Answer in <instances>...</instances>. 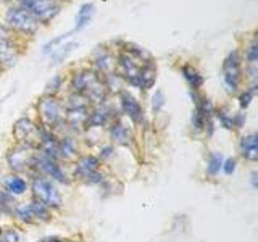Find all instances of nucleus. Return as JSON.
Instances as JSON below:
<instances>
[{
  "instance_id": "f257e3e1",
  "label": "nucleus",
  "mask_w": 258,
  "mask_h": 242,
  "mask_svg": "<svg viewBox=\"0 0 258 242\" xmlns=\"http://www.w3.org/2000/svg\"><path fill=\"white\" fill-rule=\"evenodd\" d=\"M70 87L73 94L86 97L92 105L105 102L108 97V89H107V84H105V78L99 71L91 70V68L76 71L75 75L71 76Z\"/></svg>"
},
{
  "instance_id": "f03ea898",
  "label": "nucleus",
  "mask_w": 258,
  "mask_h": 242,
  "mask_svg": "<svg viewBox=\"0 0 258 242\" xmlns=\"http://www.w3.org/2000/svg\"><path fill=\"white\" fill-rule=\"evenodd\" d=\"M39 174V176H44L47 179H50L52 183H55L56 186H71L73 179L68 173V169L63 166L61 161L55 160L52 157L45 155V153L36 150L34 157H32L31 161V171H29V177Z\"/></svg>"
},
{
  "instance_id": "7ed1b4c3",
  "label": "nucleus",
  "mask_w": 258,
  "mask_h": 242,
  "mask_svg": "<svg viewBox=\"0 0 258 242\" xmlns=\"http://www.w3.org/2000/svg\"><path fill=\"white\" fill-rule=\"evenodd\" d=\"M29 192H31V199L44 204L45 207L50 208L52 212L61 210L64 205L63 194H61L60 188L44 176H39V174L31 176Z\"/></svg>"
},
{
  "instance_id": "20e7f679",
  "label": "nucleus",
  "mask_w": 258,
  "mask_h": 242,
  "mask_svg": "<svg viewBox=\"0 0 258 242\" xmlns=\"http://www.w3.org/2000/svg\"><path fill=\"white\" fill-rule=\"evenodd\" d=\"M37 115L40 123L58 136L61 126H64V105L53 95H44L37 100Z\"/></svg>"
},
{
  "instance_id": "39448f33",
  "label": "nucleus",
  "mask_w": 258,
  "mask_h": 242,
  "mask_svg": "<svg viewBox=\"0 0 258 242\" xmlns=\"http://www.w3.org/2000/svg\"><path fill=\"white\" fill-rule=\"evenodd\" d=\"M8 5L15 8H23L31 13L37 21L48 23L60 13L61 7L55 0H5Z\"/></svg>"
},
{
  "instance_id": "423d86ee",
  "label": "nucleus",
  "mask_w": 258,
  "mask_h": 242,
  "mask_svg": "<svg viewBox=\"0 0 258 242\" xmlns=\"http://www.w3.org/2000/svg\"><path fill=\"white\" fill-rule=\"evenodd\" d=\"M36 147L28 144L15 142L5 153V163L10 173L16 174H29L31 171V161L36 153Z\"/></svg>"
},
{
  "instance_id": "0eeeda50",
  "label": "nucleus",
  "mask_w": 258,
  "mask_h": 242,
  "mask_svg": "<svg viewBox=\"0 0 258 242\" xmlns=\"http://www.w3.org/2000/svg\"><path fill=\"white\" fill-rule=\"evenodd\" d=\"M242 81V67L240 56L237 50L229 52L223 63V84L228 94H237Z\"/></svg>"
},
{
  "instance_id": "6e6552de",
  "label": "nucleus",
  "mask_w": 258,
  "mask_h": 242,
  "mask_svg": "<svg viewBox=\"0 0 258 242\" xmlns=\"http://www.w3.org/2000/svg\"><path fill=\"white\" fill-rule=\"evenodd\" d=\"M5 21L12 29L26 36L36 34V31L39 29V24H40L31 13L23 10V8H15V7H10L7 10Z\"/></svg>"
},
{
  "instance_id": "1a4fd4ad",
  "label": "nucleus",
  "mask_w": 258,
  "mask_h": 242,
  "mask_svg": "<svg viewBox=\"0 0 258 242\" xmlns=\"http://www.w3.org/2000/svg\"><path fill=\"white\" fill-rule=\"evenodd\" d=\"M103 168V163L99 160L97 155H92V153H83L79 155L75 161L71 163V179L73 183H81L84 184V181L87 179L92 173L99 171V169Z\"/></svg>"
},
{
  "instance_id": "9d476101",
  "label": "nucleus",
  "mask_w": 258,
  "mask_h": 242,
  "mask_svg": "<svg viewBox=\"0 0 258 242\" xmlns=\"http://www.w3.org/2000/svg\"><path fill=\"white\" fill-rule=\"evenodd\" d=\"M115 119H118L116 108L105 100V102H100L97 105H92L91 113H89V118H87V123H86V129L108 128Z\"/></svg>"
},
{
  "instance_id": "9b49d317",
  "label": "nucleus",
  "mask_w": 258,
  "mask_h": 242,
  "mask_svg": "<svg viewBox=\"0 0 258 242\" xmlns=\"http://www.w3.org/2000/svg\"><path fill=\"white\" fill-rule=\"evenodd\" d=\"M39 129L40 125L32 121L28 116H23L20 119L15 121V125L12 128V134L15 142L18 144H28L32 147L37 149V141H39Z\"/></svg>"
},
{
  "instance_id": "f8f14e48",
  "label": "nucleus",
  "mask_w": 258,
  "mask_h": 242,
  "mask_svg": "<svg viewBox=\"0 0 258 242\" xmlns=\"http://www.w3.org/2000/svg\"><path fill=\"white\" fill-rule=\"evenodd\" d=\"M119 110L121 113L133 121L134 125H142L145 121V113L141 102L136 99L133 94H129L127 91H119Z\"/></svg>"
},
{
  "instance_id": "ddd939ff",
  "label": "nucleus",
  "mask_w": 258,
  "mask_h": 242,
  "mask_svg": "<svg viewBox=\"0 0 258 242\" xmlns=\"http://www.w3.org/2000/svg\"><path fill=\"white\" fill-rule=\"evenodd\" d=\"M0 189L5 191L7 194H10L12 197L18 199L26 196L29 192V181L23 174L16 173H4L0 174Z\"/></svg>"
},
{
  "instance_id": "4468645a",
  "label": "nucleus",
  "mask_w": 258,
  "mask_h": 242,
  "mask_svg": "<svg viewBox=\"0 0 258 242\" xmlns=\"http://www.w3.org/2000/svg\"><path fill=\"white\" fill-rule=\"evenodd\" d=\"M108 137L110 142L118 147H133L136 142V136L133 133V129L126 126L123 121L115 119L113 123L108 126Z\"/></svg>"
},
{
  "instance_id": "2eb2a0df",
  "label": "nucleus",
  "mask_w": 258,
  "mask_h": 242,
  "mask_svg": "<svg viewBox=\"0 0 258 242\" xmlns=\"http://www.w3.org/2000/svg\"><path fill=\"white\" fill-rule=\"evenodd\" d=\"M81 155L79 144L75 134H63L58 136V160L61 163L71 165Z\"/></svg>"
},
{
  "instance_id": "dca6fc26",
  "label": "nucleus",
  "mask_w": 258,
  "mask_h": 242,
  "mask_svg": "<svg viewBox=\"0 0 258 242\" xmlns=\"http://www.w3.org/2000/svg\"><path fill=\"white\" fill-rule=\"evenodd\" d=\"M155 81H157V65L153 60H149L142 63V67L131 86L141 89V91H149L155 84Z\"/></svg>"
},
{
  "instance_id": "f3484780",
  "label": "nucleus",
  "mask_w": 258,
  "mask_h": 242,
  "mask_svg": "<svg viewBox=\"0 0 258 242\" xmlns=\"http://www.w3.org/2000/svg\"><path fill=\"white\" fill-rule=\"evenodd\" d=\"M258 134L256 133H250L242 136L239 142H237V152L239 155L244 158L245 161H250V163H255L258 160Z\"/></svg>"
},
{
  "instance_id": "a211bd4d",
  "label": "nucleus",
  "mask_w": 258,
  "mask_h": 242,
  "mask_svg": "<svg viewBox=\"0 0 258 242\" xmlns=\"http://www.w3.org/2000/svg\"><path fill=\"white\" fill-rule=\"evenodd\" d=\"M94 13H95V5L94 4H84V5H81V8L78 10V15H76V24H75V28H73L71 31H68V34L73 36V34H76V32L83 31L87 26V24L91 23Z\"/></svg>"
},
{
  "instance_id": "6ab92c4d",
  "label": "nucleus",
  "mask_w": 258,
  "mask_h": 242,
  "mask_svg": "<svg viewBox=\"0 0 258 242\" xmlns=\"http://www.w3.org/2000/svg\"><path fill=\"white\" fill-rule=\"evenodd\" d=\"M223 161H224V155L223 152H218L213 150L208 153L207 161H205V176L208 177H216L218 174L221 173V168H223Z\"/></svg>"
},
{
  "instance_id": "aec40b11",
  "label": "nucleus",
  "mask_w": 258,
  "mask_h": 242,
  "mask_svg": "<svg viewBox=\"0 0 258 242\" xmlns=\"http://www.w3.org/2000/svg\"><path fill=\"white\" fill-rule=\"evenodd\" d=\"M95 65H97V71L100 73L102 76H108L116 73V60L108 52H102L95 56Z\"/></svg>"
},
{
  "instance_id": "412c9836",
  "label": "nucleus",
  "mask_w": 258,
  "mask_h": 242,
  "mask_svg": "<svg viewBox=\"0 0 258 242\" xmlns=\"http://www.w3.org/2000/svg\"><path fill=\"white\" fill-rule=\"evenodd\" d=\"M18 56H16L12 44L8 42V39L4 37L0 39V67L2 68H10L16 63Z\"/></svg>"
},
{
  "instance_id": "4be33fe9",
  "label": "nucleus",
  "mask_w": 258,
  "mask_h": 242,
  "mask_svg": "<svg viewBox=\"0 0 258 242\" xmlns=\"http://www.w3.org/2000/svg\"><path fill=\"white\" fill-rule=\"evenodd\" d=\"M181 73H182V76L185 79V83L189 84L190 91H199V89L204 86V83H205L204 76H202L200 73L196 68H194V67H189V65L182 67L181 68Z\"/></svg>"
},
{
  "instance_id": "5701e85b",
  "label": "nucleus",
  "mask_w": 258,
  "mask_h": 242,
  "mask_svg": "<svg viewBox=\"0 0 258 242\" xmlns=\"http://www.w3.org/2000/svg\"><path fill=\"white\" fill-rule=\"evenodd\" d=\"M213 118L220 121L221 128L228 129V131H234V115L229 111V108H226V107L216 108L213 111Z\"/></svg>"
},
{
  "instance_id": "b1692460",
  "label": "nucleus",
  "mask_w": 258,
  "mask_h": 242,
  "mask_svg": "<svg viewBox=\"0 0 258 242\" xmlns=\"http://www.w3.org/2000/svg\"><path fill=\"white\" fill-rule=\"evenodd\" d=\"M0 242H23V234L18 226L0 228Z\"/></svg>"
},
{
  "instance_id": "393cba45",
  "label": "nucleus",
  "mask_w": 258,
  "mask_h": 242,
  "mask_svg": "<svg viewBox=\"0 0 258 242\" xmlns=\"http://www.w3.org/2000/svg\"><path fill=\"white\" fill-rule=\"evenodd\" d=\"M16 204H18V202H16L15 197H12L10 194H7L5 191L0 189V213L7 215V216H12L13 208Z\"/></svg>"
},
{
  "instance_id": "a878e982",
  "label": "nucleus",
  "mask_w": 258,
  "mask_h": 242,
  "mask_svg": "<svg viewBox=\"0 0 258 242\" xmlns=\"http://www.w3.org/2000/svg\"><path fill=\"white\" fill-rule=\"evenodd\" d=\"M255 92H256V84H252L248 89H245V91L239 95V107H240V110H247L250 105H252V100L255 99Z\"/></svg>"
},
{
  "instance_id": "bb28decb",
  "label": "nucleus",
  "mask_w": 258,
  "mask_h": 242,
  "mask_svg": "<svg viewBox=\"0 0 258 242\" xmlns=\"http://www.w3.org/2000/svg\"><path fill=\"white\" fill-rule=\"evenodd\" d=\"M63 87V78L60 75H55L48 83L45 84V91H44V95H53L56 97V94H58L61 91Z\"/></svg>"
},
{
  "instance_id": "cd10ccee",
  "label": "nucleus",
  "mask_w": 258,
  "mask_h": 242,
  "mask_svg": "<svg viewBox=\"0 0 258 242\" xmlns=\"http://www.w3.org/2000/svg\"><path fill=\"white\" fill-rule=\"evenodd\" d=\"M97 157H99L102 163H108V161H111L116 157V147L113 144H103V145H100V152Z\"/></svg>"
},
{
  "instance_id": "c85d7f7f",
  "label": "nucleus",
  "mask_w": 258,
  "mask_h": 242,
  "mask_svg": "<svg viewBox=\"0 0 258 242\" xmlns=\"http://www.w3.org/2000/svg\"><path fill=\"white\" fill-rule=\"evenodd\" d=\"M152 111L153 113H160L161 110H163L165 103H166V99H165V94L163 91H160V89H157L155 94L152 95Z\"/></svg>"
},
{
  "instance_id": "c756f323",
  "label": "nucleus",
  "mask_w": 258,
  "mask_h": 242,
  "mask_svg": "<svg viewBox=\"0 0 258 242\" xmlns=\"http://www.w3.org/2000/svg\"><path fill=\"white\" fill-rule=\"evenodd\" d=\"M245 60L248 63V67H256V62H258V47H256V40L255 39L247 47V50H245Z\"/></svg>"
},
{
  "instance_id": "7c9ffc66",
  "label": "nucleus",
  "mask_w": 258,
  "mask_h": 242,
  "mask_svg": "<svg viewBox=\"0 0 258 242\" xmlns=\"http://www.w3.org/2000/svg\"><path fill=\"white\" fill-rule=\"evenodd\" d=\"M237 165H239L237 157H228V158H224V161H223V168H221V171H223L226 176H232L234 173H236Z\"/></svg>"
},
{
  "instance_id": "2f4dec72",
  "label": "nucleus",
  "mask_w": 258,
  "mask_h": 242,
  "mask_svg": "<svg viewBox=\"0 0 258 242\" xmlns=\"http://www.w3.org/2000/svg\"><path fill=\"white\" fill-rule=\"evenodd\" d=\"M73 47H76V44H67V45H63L60 48H55V50L52 52V56H53V63H58L60 60H63L64 56H67L71 50H73Z\"/></svg>"
},
{
  "instance_id": "473e14b6",
  "label": "nucleus",
  "mask_w": 258,
  "mask_h": 242,
  "mask_svg": "<svg viewBox=\"0 0 258 242\" xmlns=\"http://www.w3.org/2000/svg\"><path fill=\"white\" fill-rule=\"evenodd\" d=\"M245 121H247V115L244 111H239V113H234V131L236 129H242L245 126Z\"/></svg>"
},
{
  "instance_id": "72a5a7b5",
  "label": "nucleus",
  "mask_w": 258,
  "mask_h": 242,
  "mask_svg": "<svg viewBox=\"0 0 258 242\" xmlns=\"http://www.w3.org/2000/svg\"><path fill=\"white\" fill-rule=\"evenodd\" d=\"M36 242H63V237H60V236H44Z\"/></svg>"
},
{
  "instance_id": "f704fd0d",
  "label": "nucleus",
  "mask_w": 258,
  "mask_h": 242,
  "mask_svg": "<svg viewBox=\"0 0 258 242\" xmlns=\"http://www.w3.org/2000/svg\"><path fill=\"white\" fill-rule=\"evenodd\" d=\"M250 183H252L253 189H258V173L256 171H252V174H250Z\"/></svg>"
},
{
  "instance_id": "c9c22d12",
  "label": "nucleus",
  "mask_w": 258,
  "mask_h": 242,
  "mask_svg": "<svg viewBox=\"0 0 258 242\" xmlns=\"http://www.w3.org/2000/svg\"><path fill=\"white\" fill-rule=\"evenodd\" d=\"M8 36V29L4 26L2 23H0V39H4V37H7Z\"/></svg>"
},
{
  "instance_id": "e433bc0d",
  "label": "nucleus",
  "mask_w": 258,
  "mask_h": 242,
  "mask_svg": "<svg viewBox=\"0 0 258 242\" xmlns=\"http://www.w3.org/2000/svg\"><path fill=\"white\" fill-rule=\"evenodd\" d=\"M0 73H2V67H0Z\"/></svg>"
}]
</instances>
